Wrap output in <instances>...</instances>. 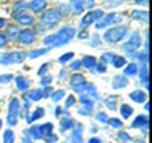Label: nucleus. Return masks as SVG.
Wrapping results in <instances>:
<instances>
[{
	"instance_id": "f257e3e1",
	"label": "nucleus",
	"mask_w": 152,
	"mask_h": 143,
	"mask_svg": "<svg viewBox=\"0 0 152 143\" xmlns=\"http://www.w3.org/2000/svg\"><path fill=\"white\" fill-rule=\"evenodd\" d=\"M125 35H127V27H124V26L113 27V29H109V30L104 32V41L116 43V41H121Z\"/></svg>"
},
{
	"instance_id": "f03ea898",
	"label": "nucleus",
	"mask_w": 152,
	"mask_h": 143,
	"mask_svg": "<svg viewBox=\"0 0 152 143\" xmlns=\"http://www.w3.org/2000/svg\"><path fill=\"white\" fill-rule=\"evenodd\" d=\"M27 57V52L24 51H14V52H5L0 56V64L8 65V64H19Z\"/></svg>"
},
{
	"instance_id": "7ed1b4c3",
	"label": "nucleus",
	"mask_w": 152,
	"mask_h": 143,
	"mask_svg": "<svg viewBox=\"0 0 152 143\" xmlns=\"http://www.w3.org/2000/svg\"><path fill=\"white\" fill-rule=\"evenodd\" d=\"M75 33H76V30H75L73 27H70V26L60 29V32L56 33V46H60V45L68 43L71 38L75 37Z\"/></svg>"
},
{
	"instance_id": "20e7f679",
	"label": "nucleus",
	"mask_w": 152,
	"mask_h": 143,
	"mask_svg": "<svg viewBox=\"0 0 152 143\" xmlns=\"http://www.w3.org/2000/svg\"><path fill=\"white\" fill-rule=\"evenodd\" d=\"M60 19H62V14L57 10H46V11H43V16H41V21L48 27H52L56 24H59Z\"/></svg>"
},
{
	"instance_id": "39448f33",
	"label": "nucleus",
	"mask_w": 152,
	"mask_h": 143,
	"mask_svg": "<svg viewBox=\"0 0 152 143\" xmlns=\"http://www.w3.org/2000/svg\"><path fill=\"white\" fill-rule=\"evenodd\" d=\"M18 114H19V100L11 99L10 100V108H8V124L14 126L18 122Z\"/></svg>"
},
{
	"instance_id": "423d86ee",
	"label": "nucleus",
	"mask_w": 152,
	"mask_h": 143,
	"mask_svg": "<svg viewBox=\"0 0 152 143\" xmlns=\"http://www.w3.org/2000/svg\"><path fill=\"white\" fill-rule=\"evenodd\" d=\"M104 16L102 10H94V11H89L86 16L83 18V21H81V27H87L90 26L94 21H98V19H102Z\"/></svg>"
},
{
	"instance_id": "0eeeda50",
	"label": "nucleus",
	"mask_w": 152,
	"mask_h": 143,
	"mask_svg": "<svg viewBox=\"0 0 152 143\" xmlns=\"http://www.w3.org/2000/svg\"><path fill=\"white\" fill-rule=\"evenodd\" d=\"M18 40L22 43V45H30V43L35 41V32L30 30V29H24V30L19 32Z\"/></svg>"
},
{
	"instance_id": "6e6552de",
	"label": "nucleus",
	"mask_w": 152,
	"mask_h": 143,
	"mask_svg": "<svg viewBox=\"0 0 152 143\" xmlns=\"http://www.w3.org/2000/svg\"><path fill=\"white\" fill-rule=\"evenodd\" d=\"M121 19H122L121 16H117V14H114V13H109V14L103 16L97 22V29H104L106 26H109V24H113V22H116V21H121Z\"/></svg>"
},
{
	"instance_id": "1a4fd4ad",
	"label": "nucleus",
	"mask_w": 152,
	"mask_h": 143,
	"mask_svg": "<svg viewBox=\"0 0 152 143\" xmlns=\"http://www.w3.org/2000/svg\"><path fill=\"white\" fill-rule=\"evenodd\" d=\"M140 45H141V37H140V33H133L127 45H124V49H125V51H135V49H138V48H140Z\"/></svg>"
},
{
	"instance_id": "9d476101",
	"label": "nucleus",
	"mask_w": 152,
	"mask_h": 143,
	"mask_svg": "<svg viewBox=\"0 0 152 143\" xmlns=\"http://www.w3.org/2000/svg\"><path fill=\"white\" fill-rule=\"evenodd\" d=\"M3 35H5V38H7V41H16L18 35H19V29L16 26H8Z\"/></svg>"
},
{
	"instance_id": "9b49d317",
	"label": "nucleus",
	"mask_w": 152,
	"mask_h": 143,
	"mask_svg": "<svg viewBox=\"0 0 152 143\" xmlns=\"http://www.w3.org/2000/svg\"><path fill=\"white\" fill-rule=\"evenodd\" d=\"M16 21L19 24H22V26H32V24H33V18L24 11V13H18L16 14Z\"/></svg>"
},
{
	"instance_id": "f8f14e48",
	"label": "nucleus",
	"mask_w": 152,
	"mask_h": 143,
	"mask_svg": "<svg viewBox=\"0 0 152 143\" xmlns=\"http://www.w3.org/2000/svg\"><path fill=\"white\" fill-rule=\"evenodd\" d=\"M28 7H30L32 11L41 13V11H45V8H46V0H32V2L28 3Z\"/></svg>"
},
{
	"instance_id": "ddd939ff",
	"label": "nucleus",
	"mask_w": 152,
	"mask_h": 143,
	"mask_svg": "<svg viewBox=\"0 0 152 143\" xmlns=\"http://www.w3.org/2000/svg\"><path fill=\"white\" fill-rule=\"evenodd\" d=\"M26 133H27V137L33 138V140H40V138L43 137V133L40 130V126H32L30 129H27V130H26Z\"/></svg>"
},
{
	"instance_id": "4468645a",
	"label": "nucleus",
	"mask_w": 152,
	"mask_h": 143,
	"mask_svg": "<svg viewBox=\"0 0 152 143\" xmlns=\"http://www.w3.org/2000/svg\"><path fill=\"white\" fill-rule=\"evenodd\" d=\"M83 84H86V80H84L83 75L75 73L73 76H71V86H73V89L79 88V86H83Z\"/></svg>"
},
{
	"instance_id": "2eb2a0df",
	"label": "nucleus",
	"mask_w": 152,
	"mask_h": 143,
	"mask_svg": "<svg viewBox=\"0 0 152 143\" xmlns=\"http://www.w3.org/2000/svg\"><path fill=\"white\" fill-rule=\"evenodd\" d=\"M130 99L138 103H142V102H146V92H142V91H133V92H130Z\"/></svg>"
},
{
	"instance_id": "dca6fc26",
	"label": "nucleus",
	"mask_w": 152,
	"mask_h": 143,
	"mask_svg": "<svg viewBox=\"0 0 152 143\" xmlns=\"http://www.w3.org/2000/svg\"><path fill=\"white\" fill-rule=\"evenodd\" d=\"M81 65L86 67V69H94V67L97 65V59L92 56H86V57H83V60H81Z\"/></svg>"
},
{
	"instance_id": "f3484780",
	"label": "nucleus",
	"mask_w": 152,
	"mask_h": 143,
	"mask_svg": "<svg viewBox=\"0 0 152 143\" xmlns=\"http://www.w3.org/2000/svg\"><path fill=\"white\" fill-rule=\"evenodd\" d=\"M133 127H142L146 130V129H147V116H146V114L138 116L135 121H133Z\"/></svg>"
},
{
	"instance_id": "a211bd4d",
	"label": "nucleus",
	"mask_w": 152,
	"mask_h": 143,
	"mask_svg": "<svg viewBox=\"0 0 152 143\" xmlns=\"http://www.w3.org/2000/svg\"><path fill=\"white\" fill-rule=\"evenodd\" d=\"M136 72H138V65L130 62V64H127V67L124 69V75L125 76H133V75H136Z\"/></svg>"
},
{
	"instance_id": "6ab92c4d",
	"label": "nucleus",
	"mask_w": 152,
	"mask_h": 143,
	"mask_svg": "<svg viewBox=\"0 0 152 143\" xmlns=\"http://www.w3.org/2000/svg\"><path fill=\"white\" fill-rule=\"evenodd\" d=\"M81 103H83L84 107H86V111H87V113L94 108V100L89 99L87 95H81Z\"/></svg>"
},
{
	"instance_id": "aec40b11",
	"label": "nucleus",
	"mask_w": 152,
	"mask_h": 143,
	"mask_svg": "<svg viewBox=\"0 0 152 143\" xmlns=\"http://www.w3.org/2000/svg\"><path fill=\"white\" fill-rule=\"evenodd\" d=\"M16 86L19 91H26L28 88V81L24 76H16Z\"/></svg>"
},
{
	"instance_id": "412c9836",
	"label": "nucleus",
	"mask_w": 152,
	"mask_h": 143,
	"mask_svg": "<svg viewBox=\"0 0 152 143\" xmlns=\"http://www.w3.org/2000/svg\"><path fill=\"white\" fill-rule=\"evenodd\" d=\"M124 86H127V80L124 78V76H116L114 81H113V88L114 89H121V88H124Z\"/></svg>"
},
{
	"instance_id": "4be33fe9",
	"label": "nucleus",
	"mask_w": 152,
	"mask_h": 143,
	"mask_svg": "<svg viewBox=\"0 0 152 143\" xmlns=\"http://www.w3.org/2000/svg\"><path fill=\"white\" fill-rule=\"evenodd\" d=\"M27 7H28V5L26 2H16L13 5V13H16V14L18 13H24L27 10Z\"/></svg>"
},
{
	"instance_id": "5701e85b",
	"label": "nucleus",
	"mask_w": 152,
	"mask_h": 143,
	"mask_svg": "<svg viewBox=\"0 0 152 143\" xmlns=\"http://www.w3.org/2000/svg\"><path fill=\"white\" fill-rule=\"evenodd\" d=\"M27 97L30 99V100H35V102H38V100L43 97V91H41V89L30 91V92H27Z\"/></svg>"
},
{
	"instance_id": "b1692460",
	"label": "nucleus",
	"mask_w": 152,
	"mask_h": 143,
	"mask_svg": "<svg viewBox=\"0 0 152 143\" xmlns=\"http://www.w3.org/2000/svg\"><path fill=\"white\" fill-rule=\"evenodd\" d=\"M43 114H45V110L43 108H38V110H35L30 116H27V122H33L35 119H38V118H41Z\"/></svg>"
},
{
	"instance_id": "393cba45",
	"label": "nucleus",
	"mask_w": 152,
	"mask_h": 143,
	"mask_svg": "<svg viewBox=\"0 0 152 143\" xmlns=\"http://www.w3.org/2000/svg\"><path fill=\"white\" fill-rule=\"evenodd\" d=\"M111 64L116 67V69H119V67H124V65H125V59H124L122 56H113V57H111Z\"/></svg>"
},
{
	"instance_id": "a878e982",
	"label": "nucleus",
	"mask_w": 152,
	"mask_h": 143,
	"mask_svg": "<svg viewBox=\"0 0 152 143\" xmlns=\"http://www.w3.org/2000/svg\"><path fill=\"white\" fill-rule=\"evenodd\" d=\"M71 126H75V121L71 118H64L60 121V129H62V130H68Z\"/></svg>"
},
{
	"instance_id": "bb28decb",
	"label": "nucleus",
	"mask_w": 152,
	"mask_h": 143,
	"mask_svg": "<svg viewBox=\"0 0 152 143\" xmlns=\"http://www.w3.org/2000/svg\"><path fill=\"white\" fill-rule=\"evenodd\" d=\"M140 78H141L142 83H147V80H149V72H147L146 64L140 67Z\"/></svg>"
},
{
	"instance_id": "cd10ccee",
	"label": "nucleus",
	"mask_w": 152,
	"mask_h": 143,
	"mask_svg": "<svg viewBox=\"0 0 152 143\" xmlns=\"http://www.w3.org/2000/svg\"><path fill=\"white\" fill-rule=\"evenodd\" d=\"M132 113H133V108L130 107V105H122V107H121V114H122V118H130Z\"/></svg>"
},
{
	"instance_id": "c85d7f7f",
	"label": "nucleus",
	"mask_w": 152,
	"mask_h": 143,
	"mask_svg": "<svg viewBox=\"0 0 152 143\" xmlns=\"http://www.w3.org/2000/svg\"><path fill=\"white\" fill-rule=\"evenodd\" d=\"M81 129H83V126L78 124V130H75L73 135H71V140H73L75 143H83V138H81Z\"/></svg>"
},
{
	"instance_id": "c756f323",
	"label": "nucleus",
	"mask_w": 152,
	"mask_h": 143,
	"mask_svg": "<svg viewBox=\"0 0 152 143\" xmlns=\"http://www.w3.org/2000/svg\"><path fill=\"white\" fill-rule=\"evenodd\" d=\"M52 129H54V126H52L51 122H46V124H43V126H40V130H41V133H46V135H49V133H52Z\"/></svg>"
},
{
	"instance_id": "7c9ffc66",
	"label": "nucleus",
	"mask_w": 152,
	"mask_h": 143,
	"mask_svg": "<svg viewBox=\"0 0 152 143\" xmlns=\"http://www.w3.org/2000/svg\"><path fill=\"white\" fill-rule=\"evenodd\" d=\"M13 142H14L13 130H5V133H3V143H13Z\"/></svg>"
},
{
	"instance_id": "2f4dec72",
	"label": "nucleus",
	"mask_w": 152,
	"mask_h": 143,
	"mask_svg": "<svg viewBox=\"0 0 152 143\" xmlns=\"http://www.w3.org/2000/svg\"><path fill=\"white\" fill-rule=\"evenodd\" d=\"M132 16L135 19H141V21H147V11H133Z\"/></svg>"
},
{
	"instance_id": "473e14b6",
	"label": "nucleus",
	"mask_w": 152,
	"mask_h": 143,
	"mask_svg": "<svg viewBox=\"0 0 152 143\" xmlns=\"http://www.w3.org/2000/svg\"><path fill=\"white\" fill-rule=\"evenodd\" d=\"M48 51H49L48 48H41V49H35V51L28 52V57H32V59H35V57L41 56V54H45V52H48Z\"/></svg>"
},
{
	"instance_id": "72a5a7b5",
	"label": "nucleus",
	"mask_w": 152,
	"mask_h": 143,
	"mask_svg": "<svg viewBox=\"0 0 152 143\" xmlns=\"http://www.w3.org/2000/svg\"><path fill=\"white\" fill-rule=\"evenodd\" d=\"M117 138H119L121 142H124V143L130 142V135H128V133H125L124 130H119V132H117Z\"/></svg>"
},
{
	"instance_id": "f704fd0d",
	"label": "nucleus",
	"mask_w": 152,
	"mask_h": 143,
	"mask_svg": "<svg viewBox=\"0 0 152 143\" xmlns=\"http://www.w3.org/2000/svg\"><path fill=\"white\" fill-rule=\"evenodd\" d=\"M71 3H73V10L76 13H81L84 10V7H83V3L79 2V0H71Z\"/></svg>"
},
{
	"instance_id": "c9c22d12",
	"label": "nucleus",
	"mask_w": 152,
	"mask_h": 143,
	"mask_svg": "<svg viewBox=\"0 0 152 143\" xmlns=\"http://www.w3.org/2000/svg\"><path fill=\"white\" fill-rule=\"evenodd\" d=\"M71 59H73V52H66V54H64V56L59 57V62H62V64H64V62H68V60H71Z\"/></svg>"
},
{
	"instance_id": "e433bc0d",
	"label": "nucleus",
	"mask_w": 152,
	"mask_h": 143,
	"mask_svg": "<svg viewBox=\"0 0 152 143\" xmlns=\"http://www.w3.org/2000/svg\"><path fill=\"white\" fill-rule=\"evenodd\" d=\"M104 103H106V107L108 108H111V110H116V100H114L113 97H109L104 100Z\"/></svg>"
},
{
	"instance_id": "4c0bfd02",
	"label": "nucleus",
	"mask_w": 152,
	"mask_h": 143,
	"mask_svg": "<svg viewBox=\"0 0 152 143\" xmlns=\"http://www.w3.org/2000/svg\"><path fill=\"white\" fill-rule=\"evenodd\" d=\"M62 97H64V91H56V94H52V100L54 102H59Z\"/></svg>"
},
{
	"instance_id": "58836bf2",
	"label": "nucleus",
	"mask_w": 152,
	"mask_h": 143,
	"mask_svg": "<svg viewBox=\"0 0 152 143\" xmlns=\"http://www.w3.org/2000/svg\"><path fill=\"white\" fill-rule=\"evenodd\" d=\"M98 72H100V73H104V72H106V60H104V59L100 60V64H98Z\"/></svg>"
},
{
	"instance_id": "ea45409f",
	"label": "nucleus",
	"mask_w": 152,
	"mask_h": 143,
	"mask_svg": "<svg viewBox=\"0 0 152 143\" xmlns=\"http://www.w3.org/2000/svg\"><path fill=\"white\" fill-rule=\"evenodd\" d=\"M45 142H46V143H54V142H57V135H54V133H49V135L45 137Z\"/></svg>"
},
{
	"instance_id": "a19ab883",
	"label": "nucleus",
	"mask_w": 152,
	"mask_h": 143,
	"mask_svg": "<svg viewBox=\"0 0 152 143\" xmlns=\"http://www.w3.org/2000/svg\"><path fill=\"white\" fill-rule=\"evenodd\" d=\"M108 122L111 124L113 127H117V129H119V127H122V122L119 121V119H108Z\"/></svg>"
},
{
	"instance_id": "79ce46f5",
	"label": "nucleus",
	"mask_w": 152,
	"mask_h": 143,
	"mask_svg": "<svg viewBox=\"0 0 152 143\" xmlns=\"http://www.w3.org/2000/svg\"><path fill=\"white\" fill-rule=\"evenodd\" d=\"M97 121L106 122V121H108V116H106V114H104V113H102V111H100V113H97Z\"/></svg>"
},
{
	"instance_id": "37998d69",
	"label": "nucleus",
	"mask_w": 152,
	"mask_h": 143,
	"mask_svg": "<svg viewBox=\"0 0 152 143\" xmlns=\"http://www.w3.org/2000/svg\"><path fill=\"white\" fill-rule=\"evenodd\" d=\"M13 80V75H2L0 76V83H8Z\"/></svg>"
},
{
	"instance_id": "c03bdc74",
	"label": "nucleus",
	"mask_w": 152,
	"mask_h": 143,
	"mask_svg": "<svg viewBox=\"0 0 152 143\" xmlns=\"http://www.w3.org/2000/svg\"><path fill=\"white\" fill-rule=\"evenodd\" d=\"M79 67H81V62H79V60H75V62H71L70 69H71V70H78Z\"/></svg>"
},
{
	"instance_id": "a18cd8bd",
	"label": "nucleus",
	"mask_w": 152,
	"mask_h": 143,
	"mask_svg": "<svg viewBox=\"0 0 152 143\" xmlns=\"http://www.w3.org/2000/svg\"><path fill=\"white\" fill-rule=\"evenodd\" d=\"M48 67H49L48 64H43V65H41V69L38 70V75H45V73H46V70H48Z\"/></svg>"
},
{
	"instance_id": "49530a36",
	"label": "nucleus",
	"mask_w": 152,
	"mask_h": 143,
	"mask_svg": "<svg viewBox=\"0 0 152 143\" xmlns=\"http://www.w3.org/2000/svg\"><path fill=\"white\" fill-rule=\"evenodd\" d=\"M5 45H7V38H5L3 33H0V48L5 46Z\"/></svg>"
},
{
	"instance_id": "de8ad7c7",
	"label": "nucleus",
	"mask_w": 152,
	"mask_h": 143,
	"mask_svg": "<svg viewBox=\"0 0 152 143\" xmlns=\"http://www.w3.org/2000/svg\"><path fill=\"white\" fill-rule=\"evenodd\" d=\"M73 103H75V97H73V95H70V97L66 99V107H71Z\"/></svg>"
},
{
	"instance_id": "09e8293b",
	"label": "nucleus",
	"mask_w": 152,
	"mask_h": 143,
	"mask_svg": "<svg viewBox=\"0 0 152 143\" xmlns=\"http://www.w3.org/2000/svg\"><path fill=\"white\" fill-rule=\"evenodd\" d=\"M51 80H52L51 76H43L41 83H43V84H49V83H51Z\"/></svg>"
},
{
	"instance_id": "8fccbe9b",
	"label": "nucleus",
	"mask_w": 152,
	"mask_h": 143,
	"mask_svg": "<svg viewBox=\"0 0 152 143\" xmlns=\"http://www.w3.org/2000/svg\"><path fill=\"white\" fill-rule=\"evenodd\" d=\"M51 92H52V89H51V88H46L45 91H43V97H48V95H51Z\"/></svg>"
},
{
	"instance_id": "3c124183",
	"label": "nucleus",
	"mask_w": 152,
	"mask_h": 143,
	"mask_svg": "<svg viewBox=\"0 0 152 143\" xmlns=\"http://www.w3.org/2000/svg\"><path fill=\"white\" fill-rule=\"evenodd\" d=\"M138 57H140V59H141L142 62H146V60H147V52H141V56L138 54Z\"/></svg>"
},
{
	"instance_id": "603ef678",
	"label": "nucleus",
	"mask_w": 152,
	"mask_h": 143,
	"mask_svg": "<svg viewBox=\"0 0 152 143\" xmlns=\"http://www.w3.org/2000/svg\"><path fill=\"white\" fill-rule=\"evenodd\" d=\"M92 40H94V41H92V45H94V46H97V45H98V37H97V35H94V37H92Z\"/></svg>"
},
{
	"instance_id": "864d4df0",
	"label": "nucleus",
	"mask_w": 152,
	"mask_h": 143,
	"mask_svg": "<svg viewBox=\"0 0 152 143\" xmlns=\"http://www.w3.org/2000/svg\"><path fill=\"white\" fill-rule=\"evenodd\" d=\"M89 143H102V140H100V138H90Z\"/></svg>"
},
{
	"instance_id": "5fc2aeb1",
	"label": "nucleus",
	"mask_w": 152,
	"mask_h": 143,
	"mask_svg": "<svg viewBox=\"0 0 152 143\" xmlns=\"http://www.w3.org/2000/svg\"><path fill=\"white\" fill-rule=\"evenodd\" d=\"M22 143H33V142L30 140V138H24V140H22Z\"/></svg>"
},
{
	"instance_id": "6e6d98bb",
	"label": "nucleus",
	"mask_w": 152,
	"mask_h": 143,
	"mask_svg": "<svg viewBox=\"0 0 152 143\" xmlns=\"http://www.w3.org/2000/svg\"><path fill=\"white\" fill-rule=\"evenodd\" d=\"M3 26H5V19L0 18V27H3Z\"/></svg>"
},
{
	"instance_id": "4d7b16f0",
	"label": "nucleus",
	"mask_w": 152,
	"mask_h": 143,
	"mask_svg": "<svg viewBox=\"0 0 152 143\" xmlns=\"http://www.w3.org/2000/svg\"><path fill=\"white\" fill-rule=\"evenodd\" d=\"M0 127H2V119H0Z\"/></svg>"
}]
</instances>
